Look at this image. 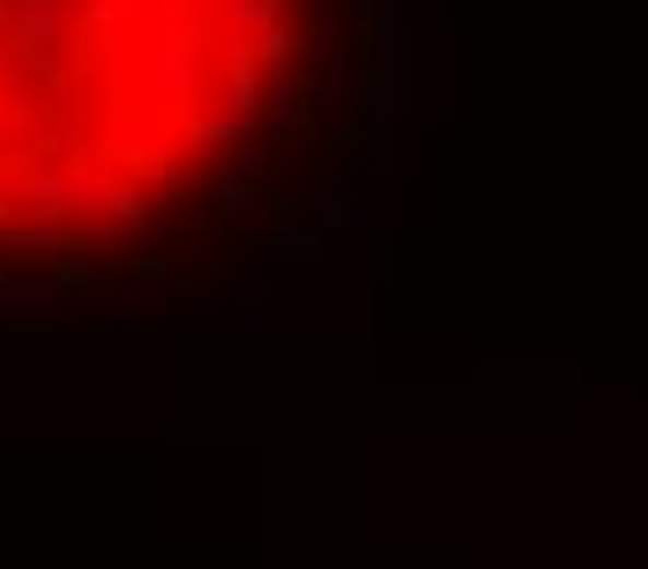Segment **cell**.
<instances>
[{"instance_id": "obj_1", "label": "cell", "mask_w": 648, "mask_h": 569, "mask_svg": "<svg viewBox=\"0 0 648 569\" xmlns=\"http://www.w3.org/2000/svg\"><path fill=\"white\" fill-rule=\"evenodd\" d=\"M288 0H0V242L157 223L269 111Z\"/></svg>"}]
</instances>
